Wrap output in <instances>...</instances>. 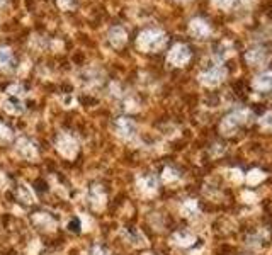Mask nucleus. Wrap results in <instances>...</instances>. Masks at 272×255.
I'll list each match as a JSON object with an SVG mask.
<instances>
[{
    "mask_svg": "<svg viewBox=\"0 0 272 255\" xmlns=\"http://www.w3.org/2000/svg\"><path fill=\"white\" fill-rule=\"evenodd\" d=\"M174 242L177 245H182V247H191L196 242V238L191 235L189 232H177L174 235Z\"/></svg>",
    "mask_w": 272,
    "mask_h": 255,
    "instance_id": "obj_14",
    "label": "nucleus"
},
{
    "mask_svg": "<svg viewBox=\"0 0 272 255\" xmlns=\"http://www.w3.org/2000/svg\"><path fill=\"white\" fill-rule=\"evenodd\" d=\"M75 2L77 0H56V3H58L61 10H70L72 7H75Z\"/></svg>",
    "mask_w": 272,
    "mask_h": 255,
    "instance_id": "obj_19",
    "label": "nucleus"
},
{
    "mask_svg": "<svg viewBox=\"0 0 272 255\" xmlns=\"http://www.w3.org/2000/svg\"><path fill=\"white\" fill-rule=\"evenodd\" d=\"M126 39H128V34H126V31L123 29V27H113V29L109 31V41L113 43V46H123V44L126 43Z\"/></svg>",
    "mask_w": 272,
    "mask_h": 255,
    "instance_id": "obj_9",
    "label": "nucleus"
},
{
    "mask_svg": "<svg viewBox=\"0 0 272 255\" xmlns=\"http://www.w3.org/2000/svg\"><path fill=\"white\" fill-rule=\"evenodd\" d=\"M15 197H17V201H19V203H22V204H32V203H34L32 192L26 186H22V184L15 189Z\"/></svg>",
    "mask_w": 272,
    "mask_h": 255,
    "instance_id": "obj_13",
    "label": "nucleus"
},
{
    "mask_svg": "<svg viewBox=\"0 0 272 255\" xmlns=\"http://www.w3.org/2000/svg\"><path fill=\"white\" fill-rule=\"evenodd\" d=\"M249 119H250V113L247 109L233 111L232 114H228V116L223 119V123H221V131H223V133L232 134L233 131H237L238 128L245 125Z\"/></svg>",
    "mask_w": 272,
    "mask_h": 255,
    "instance_id": "obj_2",
    "label": "nucleus"
},
{
    "mask_svg": "<svg viewBox=\"0 0 272 255\" xmlns=\"http://www.w3.org/2000/svg\"><path fill=\"white\" fill-rule=\"evenodd\" d=\"M2 3H3V0H0V5H2Z\"/></svg>",
    "mask_w": 272,
    "mask_h": 255,
    "instance_id": "obj_22",
    "label": "nucleus"
},
{
    "mask_svg": "<svg viewBox=\"0 0 272 255\" xmlns=\"http://www.w3.org/2000/svg\"><path fill=\"white\" fill-rule=\"evenodd\" d=\"M197 211H199V208H197L196 201H185V204L182 206L184 216H194V215H197Z\"/></svg>",
    "mask_w": 272,
    "mask_h": 255,
    "instance_id": "obj_16",
    "label": "nucleus"
},
{
    "mask_svg": "<svg viewBox=\"0 0 272 255\" xmlns=\"http://www.w3.org/2000/svg\"><path fill=\"white\" fill-rule=\"evenodd\" d=\"M68 228H70V232H72V230H73L75 233L80 232V221H78V218H73V221H70Z\"/></svg>",
    "mask_w": 272,
    "mask_h": 255,
    "instance_id": "obj_20",
    "label": "nucleus"
},
{
    "mask_svg": "<svg viewBox=\"0 0 272 255\" xmlns=\"http://www.w3.org/2000/svg\"><path fill=\"white\" fill-rule=\"evenodd\" d=\"M9 139H12V131H10V128H7L5 125H0V143L9 141Z\"/></svg>",
    "mask_w": 272,
    "mask_h": 255,
    "instance_id": "obj_18",
    "label": "nucleus"
},
{
    "mask_svg": "<svg viewBox=\"0 0 272 255\" xmlns=\"http://www.w3.org/2000/svg\"><path fill=\"white\" fill-rule=\"evenodd\" d=\"M136 44L143 51H156L165 44V34L158 29H146L138 36Z\"/></svg>",
    "mask_w": 272,
    "mask_h": 255,
    "instance_id": "obj_1",
    "label": "nucleus"
},
{
    "mask_svg": "<svg viewBox=\"0 0 272 255\" xmlns=\"http://www.w3.org/2000/svg\"><path fill=\"white\" fill-rule=\"evenodd\" d=\"M114 129L121 138H131L136 131V125L130 118H118L114 123Z\"/></svg>",
    "mask_w": 272,
    "mask_h": 255,
    "instance_id": "obj_5",
    "label": "nucleus"
},
{
    "mask_svg": "<svg viewBox=\"0 0 272 255\" xmlns=\"http://www.w3.org/2000/svg\"><path fill=\"white\" fill-rule=\"evenodd\" d=\"M223 77H225V70L214 67V68L208 70V72H204L203 75H201V82L206 85H218L221 80H223Z\"/></svg>",
    "mask_w": 272,
    "mask_h": 255,
    "instance_id": "obj_7",
    "label": "nucleus"
},
{
    "mask_svg": "<svg viewBox=\"0 0 272 255\" xmlns=\"http://www.w3.org/2000/svg\"><path fill=\"white\" fill-rule=\"evenodd\" d=\"M2 108L5 109L9 114H14V116H17V114H22L24 113V104L19 101L17 97L5 99V101L2 102Z\"/></svg>",
    "mask_w": 272,
    "mask_h": 255,
    "instance_id": "obj_8",
    "label": "nucleus"
},
{
    "mask_svg": "<svg viewBox=\"0 0 272 255\" xmlns=\"http://www.w3.org/2000/svg\"><path fill=\"white\" fill-rule=\"evenodd\" d=\"M191 58V51L185 44H175L174 48L168 53V61H170L174 67H182Z\"/></svg>",
    "mask_w": 272,
    "mask_h": 255,
    "instance_id": "obj_3",
    "label": "nucleus"
},
{
    "mask_svg": "<svg viewBox=\"0 0 272 255\" xmlns=\"http://www.w3.org/2000/svg\"><path fill=\"white\" fill-rule=\"evenodd\" d=\"M138 186L143 192H155L156 187H158V180H156L155 175H145L139 179Z\"/></svg>",
    "mask_w": 272,
    "mask_h": 255,
    "instance_id": "obj_12",
    "label": "nucleus"
},
{
    "mask_svg": "<svg viewBox=\"0 0 272 255\" xmlns=\"http://www.w3.org/2000/svg\"><path fill=\"white\" fill-rule=\"evenodd\" d=\"M123 235H125V238H126L128 242H130V244H136V245L143 244L141 233L136 232V230H133V228H126L125 232H123Z\"/></svg>",
    "mask_w": 272,
    "mask_h": 255,
    "instance_id": "obj_15",
    "label": "nucleus"
},
{
    "mask_svg": "<svg viewBox=\"0 0 272 255\" xmlns=\"http://www.w3.org/2000/svg\"><path fill=\"white\" fill-rule=\"evenodd\" d=\"M12 63H14V55L9 46H0V68L2 70H10Z\"/></svg>",
    "mask_w": 272,
    "mask_h": 255,
    "instance_id": "obj_10",
    "label": "nucleus"
},
{
    "mask_svg": "<svg viewBox=\"0 0 272 255\" xmlns=\"http://www.w3.org/2000/svg\"><path fill=\"white\" fill-rule=\"evenodd\" d=\"M7 92L10 94L12 97H22L24 94H26V89H24V85H20V84H12L7 87Z\"/></svg>",
    "mask_w": 272,
    "mask_h": 255,
    "instance_id": "obj_17",
    "label": "nucleus"
},
{
    "mask_svg": "<svg viewBox=\"0 0 272 255\" xmlns=\"http://www.w3.org/2000/svg\"><path fill=\"white\" fill-rule=\"evenodd\" d=\"M254 87L257 90H272V72H266L254 80Z\"/></svg>",
    "mask_w": 272,
    "mask_h": 255,
    "instance_id": "obj_11",
    "label": "nucleus"
},
{
    "mask_svg": "<svg viewBox=\"0 0 272 255\" xmlns=\"http://www.w3.org/2000/svg\"><path fill=\"white\" fill-rule=\"evenodd\" d=\"M15 150L27 160H32L38 157V146H36L34 141H31L29 138H19L17 145H15Z\"/></svg>",
    "mask_w": 272,
    "mask_h": 255,
    "instance_id": "obj_4",
    "label": "nucleus"
},
{
    "mask_svg": "<svg viewBox=\"0 0 272 255\" xmlns=\"http://www.w3.org/2000/svg\"><path fill=\"white\" fill-rule=\"evenodd\" d=\"M92 255H109V252L104 249V247H101V245H96L92 249Z\"/></svg>",
    "mask_w": 272,
    "mask_h": 255,
    "instance_id": "obj_21",
    "label": "nucleus"
},
{
    "mask_svg": "<svg viewBox=\"0 0 272 255\" xmlns=\"http://www.w3.org/2000/svg\"><path fill=\"white\" fill-rule=\"evenodd\" d=\"M56 148H58L63 155L70 157V155H73L77 151V143H75V139L70 136V134L61 133L60 136L56 138Z\"/></svg>",
    "mask_w": 272,
    "mask_h": 255,
    "instance_id": "obj_6",
    "label": "nucleus"
}]
</instances>
